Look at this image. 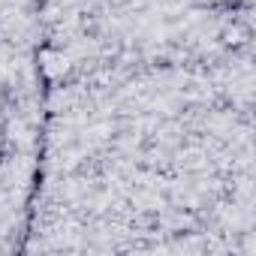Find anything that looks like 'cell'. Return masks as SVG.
<instances>
[{"mask_svg": "<svg viewBox=\"0 0 256 256\" xmlns=\"http://www.w3.org/2000/svg\"><path fill=\"white\" fill-rule=\"evenodd\" d=\"M12 102V90H10V84H4L0 88V106H10Z\"/></svg>", "mask_w": 256, "mask_h": 256, "instance_id": "1", "label": "cell"}]
</instances>
